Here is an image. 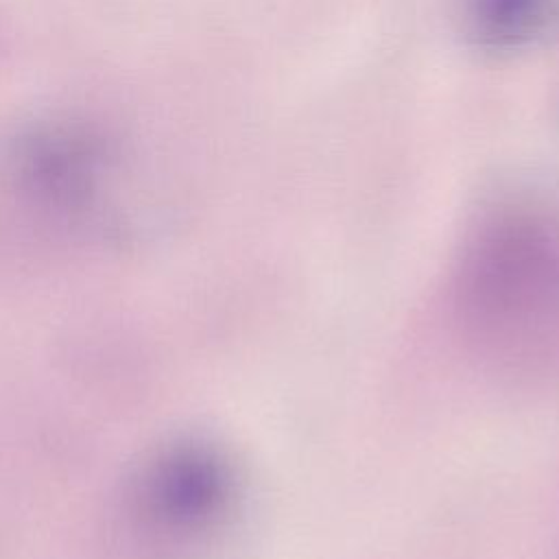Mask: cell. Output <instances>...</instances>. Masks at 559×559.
<instances>
[{
  "label": "cell",
  "instance_id": "6da1fadb",
  "mask_svg": "<svg viewBox=\"0 0 559 559\" xmlns=\"http://www.w3.org/2000/svg\"><path fill=\"white\" fill-rule=\"evenodd\" d=\"M461 306L478 338L515 367L559 360V238L531 225L491 234L465 266Z\"/></svg>",
  "mask_w": 559,
  "mask_h": 559
},
{
  "label": "cell",
  "instance_id": "7a4b0ae2",
  "mask_svg": "<svg viewBox=\"0 0 559 559\" xmlns=\"http://www.w3.org/2000/svg\"><path fill=\"white\" fill-rule=\"evenodd\" d=\"M550 0H472V37L489 50H509L528 41L546 22Z\"/></svg>",
  "mask_w": 559,
  "mask_h": 559
}]
</instances>
